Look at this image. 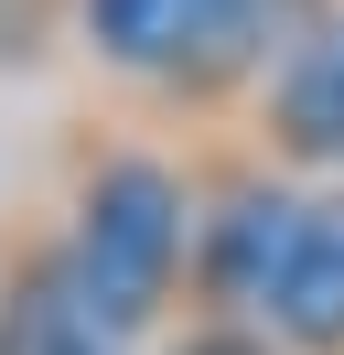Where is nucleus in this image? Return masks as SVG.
<instances>
[{
    "instance_id": "f257e3e1",
    "label": "nucleus",
    "mask_w": 344,
    "mask_h": 355,
    "mask_svg": "<svg viewBox=\"0 0 344 355\" xmlns=\"http://www.w3.org/2000/svg\"><path fill=\"white\" fill-rule=\"evenodd\" d=\"M54 259L119 334H150L162 302H172V280H183V183L162 162H108L76 194V237Z\"/></svg>"
},
{
    "instance_id": "f03ea898",
    "label": "nucleus",
    "mask_w": 344,
    "mask_h": 355,
    "mask_svg": "<svg viewBox=\"0 0 344 355\" xmlns=\"http://www.w3.org/2000/svg\"><path fill=\"white\" fill-rule=\"evenodd\" d=\"M86 33L150 87H226L258 54V0H86Z\"/></svg>"
},
{
    "instance_id": "7ed1b4c3",
    "label": "nucleus",
    "mask_w": 344,
    "mask_h": 355,
    "mask_svg": "<svg viewBox=\"0 0 344 355\" xmlns=\"http://www.w3.org/2000/svg\"><path fill=\"white\" fill-rule=\"evenodd\" d=\"M291 237H301V194H237L226 216L205 226V259H194L205 302L237 312V323H258V312H269V291H280Z\"/></svg>"
},
{
    "instance_id": "20e7f679",
    "label": "nucleus",
    "mask_w": 344,
    "mask_h": 355,
    "mask_svg": "<svg viewBox=\"0 0 344 355\" xmlns=\"http://www.w3.org/2000/svg\"><path fill=\"white\" fill-rule=\"evenodd\" d=\"M258 323L291 355H344V205H301V237L280 259V291Z\"/></svg>"
},
{
    "instance_id": "39448f33",
    "label": "nucleus",
    "mask_w": 344,
    "mask_h": 355,
    "mask_svg": "<svg viewBox=\"0 0 344 355\" xmlns=\"http://www.w3.org/2000/svg\"><path fill=\"white\" fill-rule=\"evenodd\" d=\"M0 345H11V355H140V334L108 323V312L64 280V259H43L33 280L0 302Z\"/></svg>"
},
{
    "instance_id": "423d86ee",
    "label": "nucleus",
    "mask_w": 344,
    "mask_h": 355,
    "mask_svg": "<svg viewBox=\"0 0 344 355\" xmlns=\"http://www.w3.org/2000/svg\"><path fill=\"white\" fill-rule=\"evenodd\" d=\"M280 130H291V151H344V33H322V44L291 54V76H280Z\"/></svg>"
},
{
    "instance_id": "0eeeda50",
    "label": "nucleus",
    "mask_w": 344,
    "mask_h": 355,
    "mask_svg": "<svg viewBox=\"0 0 344 355\" xmlns=\"http://www.w3.org/2000/svg\"><path fill=\"white\" fill-rule=\"evenodd\" d=\"M0 355H11V345H0Z\"/></svg>"
}]
</instances>
